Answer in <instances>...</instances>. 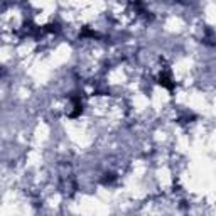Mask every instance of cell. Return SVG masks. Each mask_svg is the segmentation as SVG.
Masks as SVG:
<instances>
[{"instance_id": "obj_1", "label": "cell", "mask_w": 216, "mask_h": 216, "mask_svg": "<svg viewBox=\"0 0 216 216\" xmlns=\"http://www.w3.org/2000/svg\"><path fill=\"white\" fill-rule=\"evenodd\" d=\"M159 83L162 84V86H165L167 90H174V83H171V79H169V76H165V74H162L160 78H159Z\"/></svg>"}, {"instance_id": "obj_2", "label": "cell", "mask_w": 216, "mask_h": 216, "mask_svg": "<svg viewBox=\"0 0 216 216\" xmlns=\"http://www.w3.org/2000/svg\"><path fill=\"white\" fill-rule=\"evenodd\" d=\"M105 176H106V177H105V179H103V182H105V184L111 182V181L115 179V176H113V174H105Z\"/></svg>"}]
</instances>
